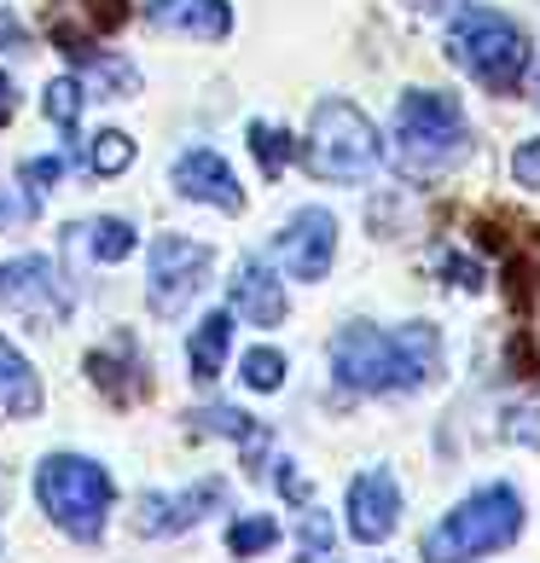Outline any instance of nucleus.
<instances>
[{
    "instance_id": "nucleus-1",
    "label": "nucleus",
    "mask_w": 540,
    "mask_h": 563,
    "mask_svg": "<svg viewBox=\"0 0 540 563\" xmlns=\"http://www.w3.org/2000/svg\"><path fill=\"white\" fill-rule=\"evenodd\" d=\"M331 372L355 395H412L442 372V331L430 320H412L401 331L355 320L331 338Z\"/></svg>"
},
{
    "instance_id": "nucleus-2",
    "label": "nucleus",
    "mask_w": 540,
    "mask_h": 563,
    "mask_svg": "<svg viewBox=\"0 0 540 563\" xmlns=\"http://www.w3.org/2000/svg\"><path fill=\"white\" fill-rule=\"evenodd\" d=\"M517 534H524V499H517V488L494 483V488H476L471 499H460L425 534V563H476V558L511 547Z\"/></svg>"
},
{
    "instance_id": "nucleus-3",
    "label": "nucleus",
    "mask_w": 540,
    "mask_h": 563,
    "mask_svg": "<svg viewBox=\"0 0 540 563\" xmlns=\"http://www.w3.org/2000/svg\"><path fill=\"white\" fill-rule=\"evenodd\" d=\"M471 152V129H465V111L453 93H436V88H407L401 106H396V163L412 175H436V169H453Z\"/></svg>"
},
{
    "instance_id": "nucleus-4",
    "label": "nucleus",
    "mask_w": 540,
    "mask_h": 563,
    "mask_svg": "<svg viewBox=\"0 0 540 563\" xmlns=\"http://www.w3.org/2000/svg\"><path fill=\"white\" fill-rule=\"evenodd\" d=\"M448 53L465 76H476L488 93H517L529 70V35L511 24L506 12L488 7H465L448 24Z\"/></svg>"
},
{
    "instance_id": "nucleus-5",
    "label": "nucleus",
    "mask_w": 540,
    "mask_h": 563,
    "mask_svg": "<svg viewBox=\"0 0 540 563\" xmlns=\"http://www.w3.org/2000/svg\"><path fill=\"white\" fill-rule=\"evenodd\" d=\"M35 499L70 540H99L111 517V476L81 453H47L35 465Z\"/></svg>"
},
{
    "instance_id": "nucleus-6",
    "label": "nucleus",
    "mask_w": 540,
    "mask_h": 563,
    "mask_svg": "<svg viewBox=\"0 0 540 563\" xmlns=\"http://www.w3.org/2000/svg\"><path fill=\"white\" fill-rule=\"evenodd\" d=\"M302 163L331 186H355L378 169V129L349 99H320L315 117H308Z\"/></svg>"
},
{
    "instance_id": "nucleus-7",
    "label": "nucleus",
    "mask_w": 540,
    "mask_h": 563,
    "mask_svg": "<svg viewBox=\"0 0 540 563\" xmlns=\"http://www.w3.org/2000/svg\"><path fill=\"white\" fill-rule=\"evenodd\" d=\"M210 262H216L210 244H198L186 233H163L152 244V274H145V302H152V314H180V308L198 297V285L210 279Z\"/></svg>"
},
{
    "instance_id": "nucleus-8",
    "label": "nucleus",
    "mask_w": 540,
    "mask_h": 563,
    "mask_svg": "<svg viewBox=\"0 0 540 563\" xmlns=\"http://www.w3.org/2000/svg\"><path fill=\"white\" fill-rule=\"evenodd\" d=\"M129 24V0H53L47 7V41L70 65H93L99 41Z\"/></svg>"
},
{
    "instance_id": "nucleus-9",
    "label": "nucleus",
    "mask_w": 540,
    "mask_h": 563,
    "mask_svg": "<svg viewBox=\"0 0 540 563\" xmlns=\"http://www.w3.org/2000/svg\"><path fill=\"white\" fill-rule=\"evenodd\" d=\"M0 302L18 308V314L65 320L70 314V285L58 279V267L47 256H12V262H0Z\"/></svg>"
},
{
    "instance_id": "nucleus-10",
    "label": "nucleus",
    "mask_w": 540,
    "mask_h": 563,
    "mask_svg": "<svg viewBox=\"0 0 540 563\" xmlns=\"http://www.w3.org/2000/svg\"><path fill=\"white\" fill-rule=\"evenodd\" d=\"M331 256H338V221L326 210H297L290 227L279 233V262L290 279H326L331 274Z\"/></svg>"
},
{
    "instance_id": "nucleus-11",
    "label": "nucleus",
    "mask_w": 540,
    "mask_h": 563,
    "mask_svg": "<svg viewBox=\"0 0 540 563\" xmlns=\"http://www.w3.org/2000/svg\"><path fill=\"white\" fill-rule=\"evenodd\" d=\"M349 534L366 540V547H378L389 540V529L401 523V488L389 471H361L355 483H349Z\"/></svg>"
},
{
    "instance_id": "nucleus-12",
    "label": "nucleus",
    "mask_w": 540,
    "mask_h": 563,
    "mask_svg": "<svg viewBox=\"0 0 540 563\" xmlns=\"http://www.w3.org/2000/svg\"><path fill=\"white\" fill-rule=\"evenodd\" d=\"M175 192L180 198H192V203H210V210H221V216H239L244 210V192H239V175L227 169V157L221 152H210V145H198V152H186L180 163H175Z\"/></svg>"
},
{
    "instance_id": "nucleus-13",
    "label": "nucleus",
    "mask_w": 540,
    "mask_h": 563,
    "mask_svg": "<svg viewBox=\"0 0 540 563\" xmlns=\"http://www.w3.org/2000/svg\"><path fill=\"white\" fill-rule=\"evenodd\" d=\"M221 499H227V488L216 483V476H210V483H192V488L175 494V499H169V494H140L134 529H140V534H152V540H163V534H186L203 511H216Z\"/></svg>"
},
{
    "instance_id": "nucleus-14",
    "label": "nucleus",
    "mask_w": 540,
    "mask_h": 563,
    "mask_svg": "<svg viewBox=\"0 0 540 563\" xmlns=\"http://www.w3.org/2000/svg\"><path fill=\"white\" fill-rule=\"evenodd\" d=\"M88 378H93V389L106 395V401H117V407H134V401H145V389H152V378H145V361H140V349H134V338L122 331V338H111V343H99V349H88Z\"/></svg>"
},
{
    "instance_id": "nucleus-15",
    "label": "nucleus",
    "mask_w": 540,
    "mask_h": 563,
    "mask_svg": "<svg viewBox=\"0 0 540 563\" xmlns=\"http://www.w3.org/2000/svg\"><path fill=\"white\" fill-rule=\"evenodd\" d=\"M145 18H152L157 30L198 35V41H221L233 30V7H227V0H145Z\"/></svg>"
},
{
    "instance_id": "nucleus-16",
    "label": "nucleus",
    "mask_w": 540,
    "mask_h": 563,
    "mask_svg": "<svg viewBox=\"0 0 540 563\" xmlns=\"http://www.w3.org/2000/svg\"><path fill=\"white\" fill-rule=\"evenodd\" d=\"M233 314H244L251 325H279L285 320V290L274 279V267L244 256L239 274H233Z\"/></svg>"
},
{
    "instance_id": "nucleus-17",
    "label": "nucleus",
    "mask_w": 540,
    "mask_h": 563,
    "mask_svg": "<svg viewBox=\"0 0 540 563\" xmlns=\"http://www.w3.org/2000/svg\"><path fill=\"white\" fill-rule=\"evenodd\" d=\"M41 412V378L35 366L0 338V419H35Z\"/></svg>"
},
{
    "instance_id": "nucleus-18",
    "label": "nucleus",
    "mask_w": 540,
    "mask_h": 563,
    "mask_svg": "<svg viewBox=\"0 0 540 563\" xmlns=\"http://www.w3.org/2000/svg\"><path fill=\"white\" fill-rule=\"evenodd\" d=\"M186 430H198V435H233V442H244V465H251V476H262L267 435L256 430V419H244L239 407H198V412H186Z\"/></svg>"
},
{
    "instance_id": "nucleus-19",
    "label": "nucleus",
    "mask_w": 540,
    "mask_h": 563,
    "mask_svg": "<svg viewBox=\"0 0 540 563\" xmlns=\"http://www.w3.org/2000/svg\"><path fill=\"white\" fill-rule=\"evenodd\" d=\"M227 349H233V314H203L192 343H186V361H192V378L198 384H216L221 366H227Z\"/></svg>"
},
{
    "instance_id": "nucleus-20",
    "label": "nucleus",
    "mask_w": 540,
    "mask_h": 563,
    "mask_svg": "<svg viewBox=\"0 0 540 563\" xmlns=\"http://www.w3.org/2000/svg\"><path fill=\"white\" fill-rule=\"evenodd\" d=\"M251 152H256V163H262V175L267 180H279L285 175V163L302 152L297 140H290L285 129H274V122H251Z\"/></svg>"
},
{
    "instance_id": "nucleus-21",
    "label": "nucleus",
    "mask_w": 540,
    "mask_h": 563,
    "mask_svg": "<svg viewBox=\"0 0 540 563\" xmlns=\"http://www.w3.org/2000/svg\"><path fill=\"white\" fill-rule=\"evenodd\" d=\"M88 233V250H93V262H122V256H134V227L129 221H117V216H99V221H88L81 227Z\"/></svg>"
},
{
    "instance_id": "nucleus-22",
    "label": "nucleus",
    "mask_w": 540,
    "mask_h": 563,
    "mask_svg": "<svg viewBox=\"0 0 540 563\" xmlns=\"http://www.w3.org/2000/svg\"><path fill=\"white\" fill-rule=\"evenodd\" d=\"M88 88H81L76 76H58V81H47V93H41V111H47L58 129L65 134H76V122H81V106H88V99H81Z\"/></svg>"
},
{
    "instance_id": "nucleus-23",
    "label": "nucleus",
    "mask_w": 540,
    "mask_h": 563,
    "mask_svg": "<svg viewBox=\"0 0 540 563\" xmlns=\"http://www.w3.org/2000/svg\"><path fill=\"white\" fill-rule=\"evenodd\" d=\"M279 540V523L274 517H239L233 529H227V552L233 558H256V552H267Z\"/></svg>"
},
{
    "instance_id": "nucleus-24",
    "label": "nucleus",
    "mask_w": 540,
    "mask_h": 563,
    "mask_svg": "<svg viewBox=\"0 0 540 563\" xmlns=\"http://www.w3.org/2000/svg\"><path fill=\"white\" fill-rule=\"evenodd\" d=\"M88 163H93V175H122V169L134 163V140H129V134H117V129L93 134V145H88Z\"/></svg>"
},
{
    "instance_id": "nucleus-25",
    "label": "nucleus",
    "mask_w": 540,
    "mask_h": 563,
    "mask_svg": "<svg viewBox=\"0 0 540 563\" xmlns=\"http://www.w3.org/2000/svg\"><path fill=\"white\" fill-rule=\"evenodd\" d=\"M244 384H251L256 395H274L285 384V354L279 349H251L244 354Z\"/></svg>"
},
{
    "instance_id": "nucleus-26",
    "label": "nucleus",
    "mask_w": 540,
    "mask_h": 563,
    "mask_svg": "<svg viewBox=\"0 0 540 563\" xmlns=\"http://www.w3.org/2000/svg\"><path fill=\"white\" fill-rule=\"evenodd\" d=\"M506 442H517V448H535L540 453V401H517L511 412H506Z\"/></svg>"
},
{
    "instance_id": "nucleus-27",
    "label": "nucleus",
    "mask_w": 540,
    "mask_h": 563,
    "mask_svg": "<svg viewBox=\"0 0 540 563\" xmlns=\"http://www.w3.org/2000/svg\"><path fill=\"white\" fill-rule=\"evenodd\" d=\"M297 540H302V558H308V563H320V558L331 552V523H326V511H308Z\"/></svg>"
},
{
    "instance_id": "nucleus-28",
    "label": "nucleus",
    "mask_w": 540,
    "mask_h": 563,
    "mask_svg": "<svg viewBox=\"0 0 540 563\" xmlns=\"http://www.w3.org/2000/svg\"><path fill=\"white\" fill-rule=\"evenodd\" d=\"M511 175H517V186H535L540 192V140H524L511 152Z\"/></svg>"
},
{
    "instance_id": "nucleus-29",
    "label": "nucleus",
    "mask_w": 540,
    "mask_h": 563,
    "mask_svg": "<svg viewBox=\"0 0 540 563\" xmlns=\"http://www.w3.org/2000/svg\"><path fill=\"white\" fill-rule=\"evenodd\" d=\"M18 175H24V186H35V192H41V186H53L58 175H65V163H58V157H35V163H24Z\"/></svg>"
},
{
    "instance_id": "nucleus-30",
    "label": "nucleus",
    "mask_w": 540,
    "mask_h": 563,
    "mask_svg": "<svg viewBox=\"0 0 540 563\" xmlns=\"http://www.w3.org/2000/svg\"><path fill=\"white\" fill-rule=\"evenodd\" d=\"M12 111H18V88H12V76L0 70V129L12 122Z\"/></svg>"
},
{
    "instance_id": "nucleus-31",
    "label": "nucleus",
    "mask_w": 540,
    "mask_h": 563,
    "mask_svg": "<svg viewBox=\"0 0 540 563\" xmlns=\"http://www.w3.org/2000/svg\"><path fill=\"white\" fill-rule=\"evenodd\" d=\"M0 47H24V24L12 12H0Z\"/></svg>"
},
{
    "instance_id": "nucleus-32",
    "label": "nucleus",
    "mask_w": 540,
    "mask_h": 563,
    "mask_svg": "<svg viewBox=\"0 0 540 563\" xmlns=\"http://www.w3.org/2000/svg\"><path fill=\"white\" fill-rule=\"evenodd\" d=\"M279 488H285L290 499H308V488H302V476L290 471V465H279Z\"/></svg>"
},
{
    "instance_id": "nucleus-33",
    "label": "nucleus",
    "mask_w": 540,
    "mask_h": 563,
    "mask_svg": "<svg viewBox=\"0 0 540 563\" xmlns=\"http://www.w3.org/2000/svg\"><path fill=\"white\" fill-rule=\"evenodd\" d=\"M12 216H18V210H12V203H7V198H0V227H7Z\"/></svg>"
}]
</instances>
